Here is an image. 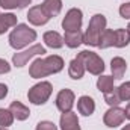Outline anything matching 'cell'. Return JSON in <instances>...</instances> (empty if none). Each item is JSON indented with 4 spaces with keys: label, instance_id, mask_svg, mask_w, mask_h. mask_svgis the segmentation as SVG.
<instances>
[{
    "label": "cell",
    "instance_id": "26",
    "mask_svg": "<svg viewBox=\"0 0 130 130\" xmlns=\"http://www.w3.org/2000/svg\"><path fill=\"white\" fill-rule=\"evenodd\" d=\"M118 94L121 101H130V82H124L118 86Z\"/></svg>",
    "mask_w": 130,
    "mask_h": 130
},
{
    "label": "cell",
    "instance_id": "27",
    "mask_svg": "<svg viewBox=\"0 0 130 130\" xmlns=\"http://www.w3.org/2000/svg\"><path fill=\"white\" fill-rule=\"evenodd\" d=\"M35 130H58V126L52 121H39Z\"/></svg>",
    "mask_w": 130,
    "mask_h": 130
},
{
    "label": "cell",
    "instance_id": "11",
    "mask_svg": "<svg viewBox=\"0 0 130 130\" xmlns=\"http://www.w3.org/2000/svg\"><path fill=\"white\" fill-rule=\"evenodd\" d=\"M85 64H83V59H82V56H80V53L70 62L68 65V76L71 77V79H74V80H79V79H82L83 77V74H85Z\"/></svg>",
    "mask_w": 130,
    "mask_h": 130
},
{
    "label": "cell",
    "instance_id": "9",
    "mask_svg": "<svg viewBox=\"0 0 130 130\" xmlns=\"http://www.w3.org/2000/svg\"><path fill=\"white\" fill-rule=\"evenodd\" d=\"M74 100H76V95L71 89H61L56 95V107L59 109V112H71L73 106H74Z\"/></svg>",
    "mask_w": 130,
    "mask_h": 130
},
{
    "label": "cell",
    "instance_id": "7",
    "mask_svg": "<svg viewBox=\"0 0 130 130\" xmlns=\"http://www.w3.org/2000/svg\"><path fill=\"white\" fill-rule=\"evenodd\" d=\"M83 23V14L79 8H71L67 14H65L64 20H62V29L65 32H71V30H80Z\"/></svg>",
    "mask_w": 130,
    "mask_h": 130
},
{
    "label": "cell",
    "instance_id": "4",
    "mask_svg": "<svg viewBox=\"0 0 130 130\" xmlns=\"http://www.w3.org/2000/svg\"><path fill=\"white\" fill-rule=\"evenodd\" d=\"M53 92V86L50 82L44 80V82H39L36 85H33L32 88L29 89L27 92V98L32 104H36V106H41L44 103H47V100L50 98Z\"/></svg>",
    "mask_w": 130,
    "mask_h": 130
},
{
    "label": "cell",
    "instance_id": "24",
    "mask_svg": "<svg viewBox=\"0 0 130 130\" xmlns=\"http://www.w3.org/2000/svg\"><path fill=\"white\" fill-rule=\"evenodd\" d=\"M104 101H106L110 107H112V106H120V103H123V101H121L120 94H118V88L113 86V89H110L109 92H106V94H104Z\"/></svg>",
    "mask_w": 130,
    "mask_h": 130
},
{
    "label": "cell",
    "instance_id": "17",
    "mask_svg": "<svg viewBox=\"0 0 130 130\" xmlns=\"http://www.w3.org/2000/svg\"><path fill=\"white\" fill-rule=\"evenodd\" d=\"M110 70H112V77L113 79H118V80L123 79L124 74H126V71H127V62H126V59H123L120 56L113 58L110 61Z\"/></svg>",
    "mask_w": 130,
    "mask_h": 130
},
{
    "label": "cell",
    "instance_id": "34",
    "mask_svg": "<svg viewBox=\"0 0 130 130\" xmlns=\"http://www.w3.org/2000/svg\"><path fill=\"white\" fill-rule=\"evenodd\" d=\"M127 30H129V33H130V23H129V26H127Z\"/></svg>",
    "mask_w": 130,
    "mask_h": 130
},
{
    "label": "cell",
    "instance_id": "1",
    "mask_svg": "<svg viewBox=\"0 0 130 130\" xmlns=\"http://www.w3.org/2000/svg\"><path fill=\"white\" fill-rule=\"evenodd\" d=\"M64 70V59L58 55H52L47 58H38L29 67V74L32 79H41L50 74L61 73Z\"/></svg>",
    "mask_w": 130,
    "mask_h": 130
},
{
    "label": "cell",
    "instance_id": "13",
    "mask_svg": "<svg viewBox=\"0 0 130 130\" xmlns=\"http://www.w3.org/2000/svg\"><path fill=\"white\" fill-rule=\"evenodd\" d=\"M77 110L83 117H91L95 110V101L89 95H82L77 100Z\"/></svg>",
    "mask_w": 130,
    "mask_h": 130
},
{
    "label": "cell",
    "instance_id": "21",
    "mask_svg": "<svg viewBox=\"0 0 130 130\" xmlns=\"http://www.w3.org/2000/svg\"><path fill=\"white\" fill-rule=\"evenodd\" d=\"M130 44V33L127 29H117L115 30V47L123 48Z\"/></svg>",
    "mask_w": 130,
    "mask_h": 130
},
{
    "label": "cell",
    "instance_id": "23",
    "mask_svg": "<svg viewBox=\"0 0 130 130\" xmlns=\"http://www.w3.org/2000/svg\"><path fill=\"white\" fill-rule=\"evenodd\" d=\"M32 0H0V8L3 9H23L29 6Z\"/></svg>",
    "mask_w": 130,
    "mask_h": 130
},
{
    "label": "cell",
    "instance_id": "20",
    "mask_svg": "<svg viewBox=\"0 0 130 130\" xmlns=\"http://www.w3.org/2000/svg\"><path fill=\"white\" fill-rule=\"evenodd\" d=\"M98 47H100V48L115 47V30H112V29H104V32L101 33V36H100Z\"/></svg>",
    "mask_w": 130,
    "mask_h": 130
},
{
    "label": "cell",
    "instance_id": "16",
    "mask_svg": "<svg viewBox=\"0 0 130 130\" xmlns=\"http://www.w3.org/2000/svg\"><path fill=\"white\" fill-rule=\"evenodd\" d=\"M42 39H44L45 45L50 47V48H56V50H58V48H61V47L64 45V36L59 32H55V30L45 32L42 35Z\"/></svg>",
    "mask_w": 130,
    "mask_h": 130
},
{
    "label": "cell",
    "instance_id": "14",
    "mask_svg": "<svg viewBox=\"0 0 130 130\" xmlns=\"http://www.w3.org/2000/svg\"><path fill=\"white\" fill-rule=\"evenodd\" d=\"M9 110L12 112L14 118H15V120H18V121H26V120L30 117V110H29V107H27V106H24L21 101H17V100L11 103Z\"/></svg>",
    "mask_w": 130,
    "mask_h": 130
},
{
    "label": "cell",
    "instance_id": "3",
    "mask_svg": "<svg viewBox=\"0 0 130 130\" xmlns=\"http://www.w3.org/2000/svg\"><path fill=\"white\" fill-rule=\"evenodd\" d=\"M106 26H107V21H106V17L103 14L92 15L91 20H89L86 32L83 33V44H86L89 47H98L100 36L104 32Z\"/></svg>",
    "mask_w": 130,
    "mask_h": 130
},
{
    "label": "cell",
    "instance_id": "22",
    "mask_svg": "<svg viewBox=\"0 0 130 130\" xmlns=\"http://www.w3.org/2000/svg\"><path fill=\"white\" fill-rule=\"evenodd\" d=\"M113 80L115 79L112 76H100L97 80V89L103 94L109 92L110 89H113Z\"/></svg>",
    "mask_w": 130,
    "mask_h": 130
},
{
    "label": "cell",
    "instance_id": "18",
    "mask_svg": "<svg viewBox=\"0 0 130 130\" xmlns=\"http://www.w3.org/2000/svg\"><path fill=\"white\" fill-rule=\"evenodd\" d=\"M83 42V33L80 30H71V32H65L64 35V44L70 48H77L80 44Z\"/></svg>",
    "mask_w": 130,
    "mask_h": 130
},
{
    "label": "cell",
    "instance_id": "19",
    "mask_svg": "<svg viewBox=\"0 0 130 130\" xmlns=\"http://www.w3.org/2000/svg\"><path fill=\"white\" fill-rule=\"evenodd\" d=\"M17 15L11 14V12H5V14H0V35L6 32L8 29L11 27H15L17 26Z\"/></svg>",
    "mask_w": 130,
    "mask_h": 130
},
{
    "label": "cell",
    "instance_id": "31",
    "mask_svg": "<svg viewBox=\"0 0 130 130\" xmlns=\"http://www.w3.org/2000/svg\"><path fill=\"white\" fill-rule=\"evenodd\" d=\"M124 113H126V118L130 120V101H129V104L126 106V109H124Z\"/></svg>",
    "mask_w": 130,
    "mask_h": 130
},
{
    "label": "cell",
    "instance_id": "30",
    "mask_svg": "<svg viewBox=\"0 0 130 130\" xmlns=\"http://www.w3.org/2000/svg\"><path fill=\"white\" fill-rule=\"evenodd\" d=\"M6 95H8V86L5 83H0V100H3Z\"/></svg>",
    "mask_w": 130,
    "mask_h": 130
},
{
    "label": "cell",
    "instance_id": "15",
    "mask_svg": "<svg viewBox=\"0 0 130 130\" xmlns=\"http://www.w3.org/2000/svg\"><path fill=\"white\" fill-rule=\"evenodd\" d=\"M41 8H42V11L45 12V15L48 18H53V17L61 14V11H62V0H44L41 3Z\"/></svg>",
    "mask_w": 130,
    "mask_h": 130
},
{
    "label": "cell",
    "instance_id": "32",
    "mask_svg": "<svg viewBox=\"0 0 130 130\" xmlns=\"http://www.w3.org/2000/svg\"><path fill=\"white\" fill-rule=\"evenodd\" d=\"M121 130H130V124H126V126H124Z\"/></svg>",
    "mask_w": 130,
    "mask_h": 130
},
{
    "label": "cell",
    "instance_id": "2",
    "mask_svg": "<svg viewBox=\"0 0 130 130\" xmlns=\"http://www.w3.org/2000/svg\"><path fill=\"white\" fill-rule=\"evenodd\" d=\"M36 32L35 29L29 27L27 24H17L12 32L9 33V45L14 50H23L24 47H27L29 44H32L33 41H36Z\"/></svg>",
    "mask_w": 130,
    "mask_h": 130
},
{
    "label": "cell",
    "instance_id": "28",
    "mask_svg": "<svg viewBox=\"0 0 130 130\" xmlns=\"http://www.w3.org/2000/svg\"><path fill=\"white\" fill-rule=\"evenodd\" d=\"M120 15H121L123 18H126V20H130V2L123 3V5L120 6Z\"/></svg>",
    "mask_w": 130,
    "mask_h": 130
},
{
    "label": "cell",
    "instance_id": "12",
    "mask_svg": "<svg viewBox=\"0 0 130 130\" xmlns=\"http://www.w3.org/2000/svg\"><path fill=\"white\" fill-rule=\"evenodd\" d=\"M59 126L61 130H80L79 126V118L74 112H65L61 115L59 120Z\"/></svg>",
    "mask_w": 130,
    "mask_h": 130
},
{
    "label": "cell",
    "instance_id": "29",
    "mask_svg": "<svg viewBox=\"0 0 130 130\" xmlns=\"http://www.w3.org/2000/svg\"><path fill=\"white\" fill-rule=\"evenodd\" d=\"M9 71H11V65H9V62L0 58V74H6V73H9Z\"/></svg>",
    "mask_w": 130,
    "mask_h": 130
},
{
    "label": "cell",
    "instance_id": "10",
    "mask_svg": "<svg viewBox=\"0 0 130 130\" xmlns=\"http://www.w3.org/2000/svg\"><path fill=\"white\" fill-rule=\"evenodd\" d=\"M27 20H29V23L33 24V26H44V24L48 23L50 18L45 15V12L42 11L41 5H38V6H32V8L29 9V12H27Z\"/></svg>",
    "mask_w": 130,
    "mask_h": 130
},
{
    "label": "cell",
    "instance_id": "6",
    "mask_svg": "<svg viewBox=\"0 0 130 130\" xmlns=\"http://www.w3.org/2000/svg\"><path fill=\"white\" fill-rule=\"evenodd\" d=\"M44 53H47L45 52V47H42L41 44H33L27 50H23V52L15 53L12 56V64L15 65V67H18V68H21V67H24V65L27 64L29 59H32L33 56H38V55L42 56Z\"/></svg>",
    "mask_w": 130,
    "mask_h": 130
},
{
    "label": "cell",
    "instance_id": "8",
    "mask_svg": "<svg viewBox=\"0 0 130 130\" xmlns=\"http://www.w3.org/2000/svg\"><path fill=\"white\" fill-rule=\"evenodd\" d=\"M126 120V113H124V109H121L120 106H112L106 110V113L103 115V123L104 126L107 127H118L124 123Z\"/></svg>",
    "mask_w": 130,
    "mask_h": 130
},
{
    "label": "cell",
    "instance_id": "25",
    "mask_svg": "<svg viewBox=\"0 0 130 130\" xmlns=\"http://www.w3.org/2000/svg\"><path fill=\"white\" fill-rule=\"evenodd\" d=\"M14 115L9 109H5V107H0V127H9L12 126L14 123Z\"/></svg>",
    "mask_w": 130,
    "mask_h": 130
},
{
    "label": "cell",
    "instance_id": "33",
    "mask_svg": "<svg viewBox=\"0 0 130 130\" xmlns=\"http://www.w3.org/2000/svg\"><path fill=\"white\" fill-rule=\"evenodd\" d=\"M0 130H8V127H0Z\"/></svg>",
    "mask_w": 130,
    "mask_h": 130
},
{
    "label": "cell",
    "instance_id": "5",
    "mask_svg": "<svg viewBox=\"0 0 130 130\" xmlns=\"http://www.w3.org/2000/svg\"><path fill=\"white\" fill-rule=\"evenodd\" d=\"M80 56L83 59L85 70L88 73H91L94 76H101V73L104 71V62L97 53L89 52V50H83V52H80Z\"/></svg>",
    "mask_w": 130,
    "mask_h": 130
}]
</instances>
